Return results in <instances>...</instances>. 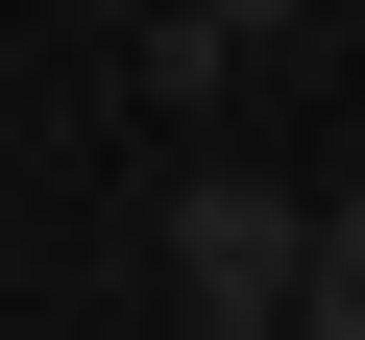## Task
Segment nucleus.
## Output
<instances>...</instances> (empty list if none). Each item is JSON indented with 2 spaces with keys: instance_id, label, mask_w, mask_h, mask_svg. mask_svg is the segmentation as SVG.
I'll return each instance as SVG.
<instances>
[{
  "instance_id": "nucleus-1",
  "label": "nucleus",
  "mask_w": 365,
  "mask_h": 340,
  "mask_svg": "<svg viewBox=\"0 0 365 340\" xmlns=\"http://www.w3.org/2000/svg\"><path fill=\"white\" fill-rule=\"evenodd\" d=\"M170 292H195V316H292V292H317V195H268V170H170Z\"/></svg>"
},
{
  "instance_id": "nucleus-2",
  "label": "nucleus",
  "mask_w": 365,
  "mask_h": 340,
  "mask_svg": "<svg viewBox=\"0 0 365 340\" xmlns=\"http://www.w3.org/2000/svg\"><path fill=\"white\" fill-rule=\"evenodd\" d=\"M292 316H365V170L317 195V292H292Z\"/></svg>"
},
{
  "instance_id": "nucleus-3",
  "label": "nucleus",
  "mask_w": 365,
  "mask_h": 340,
  "mask_svg": "<svg viewBox=\"0 0 365 340\" xmlns=\"http://www.w3.org/2000/svg\"><path fill=\"white\" fill-rule=\"evenodd\" d=\"M195 25H220V49H268V25H317V0H195Z\"/></svg>"
},
{
  "instance_id": "nucleus-4",
  "label": "nucleus",
  "mask_w": 365,
  "mask_h": 340,
  "mask_svg": "<svg viewBox=\"0 0 365 340\" xmlns=\"http://www.w3.org/2000/svg\"><path fill=\"white\" fill-rule=\"evenodd\" d=\"M170 340H292V316H195V292H170Z\"/></svg>"
},
{
  "instance_id": "nucleus-5",
  "label": "nucleus",
  "mask_w": 365,
  "mask_h": 340,
  "mask_svg": "<svg viewBox=\"0 0 365 340\" xmlns=\"http://www.w3.org/2000/svg\"><path fill=\"white\" fill-rule=\"evenodd\" d=\"M292 340H365V316H292Z\"/></svg>"
}]
</instances>
